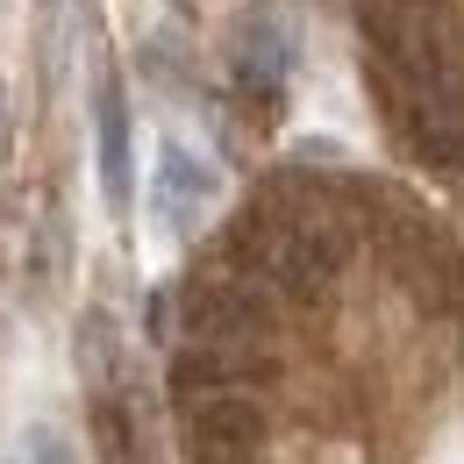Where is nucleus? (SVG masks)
Returning <instances> with one entry per match:
<instances>
[{
    "mask_svg": "<svg viewBox=\"0 0 464 464\" xmlns=\"http://www.w3.org/2000/svg\"><path fill=\"white\" fill-rule=\"evenodd\" d=\"M229 250L243 257V272L272 279L293 300H314L343 279L350 250H357V229H350L343 200L329 193H307V186H279L265 208H250L236 222Z\"/></svg>",
    "mask_w": 464,
    "mask_h": 464,
    "instance_id": "f257e3e1",
    "label": "nucleus"
},
{
    "mask_svg": "<svg viewBox=\"0 0 464 464\" xmlns=\"http://www.w3.org/2000/svg\"><path fill=\"white\" fill-rule=\"evenodd\" d=\"M364 36L379 64H393L421 86L464 93V29L436 0H364Z\"/></svg>",
    "mask_w": 464,
    "mask_h": 464,
    "instance_id": "f03ea898",
    "label": "nucleus"
},
{
    "mask_svg": "<svg viewBox=\"0 0 464 464\" xmlns=\"http://www.w3.org/2000/svg\"><path fill=\"white\" fill-rule=\"evenodd\" d=\"M257 272H208L186 286V336L200 350H272L279 314L265 286H250Z\"/></svg>",
    "mask_w": 464,
    "mask_h": 464,
    "instance_id": "7ed1b4c3",
    "label": "nucleus"
},
{
    "mask_svg": "<svg viewBox=\"0 0 464 464\" xmlns=\"http://www.w3.org/2000/svg\"><path fill=\"white\" fill-rule=\"evenodd\" d=\"M379 101H386L393 129L407 136V150H414L421 165L464 172V93L421 86V79H407V72H393V64H379Z\"/></svg>",
    "mask_w": 464,
    "mask_h": 464,
    "instance_id": "20e7f679",
    "label": "nucleus"
},
{
    "mask_svg": "<svg viewBox=\"0 0 464 464\" xmlns=\"http://www.w3.org/2000/svg\"><path fill=\"white\" fill-rule=\"evenodd\" d=\"M186 450L193 464H257L265 450V407L243 386H200L186 393Z\"/></svg>",
    "mask_w": 464,
    "mask_h": 464,
    "instance_id": "39448f33",
    "label": "nucleus"
},
{
    "mask_svg": "<svg viewBox=\"0 0 464 464\" xmlns=\"http://www.w3.org/2000/svg\"><path fill=\"white\" fill-rule=\"evenodd\" d=\"M222 193V172L208 158H193L186 143H158V179H150V200H158V222L165 229H193L208 215V200Z\"/></svg>",
    "mask_w": 464,
    "mask_h": 464,
    "instance_id": "423d86ee",
    "label": "nucleus"
},
{
    "mask_svg": "<svg viewBox=\"0 0 464 464\" xmlns=\"http://www.w3.org/2000/svg\"><path fill=\"white\" fill-rule=\"evenodd\" d=\"M286 72H293V44H286V29H279L272 14L236 22V36H229V79L243 86V93L272 101V93L286 86Z\"/></svg>",
    "mask_w": 464,
    "mask_h": 464,
    "instance_id": "0eeeda50",
    "label": "nucleus"
},
{
    "mask_svg": "<svg viewBox=\"0 0 464 464\" xmlns=\"http://www.w3.org/2000/svg\"><path fill=\"white\" fill-rule=\"evenodd\" d=\"M93 136H101V186H108L115 208H129V101H121L115 72H101V93H93Z\"/></svg>",
    "mask_w": 464,
    "mask_h": 464,
    "instance_id": "6e6552de",
    "label": "nucleus"
},
{
    "mask_svg": "<svg viewBox=\"0 0 464 464\" xmlns=\"http://www.w3.org/2000/svg\"><path fill=\"white\" fill-rule=\"evenodd\" d=\"M29 464H72V458H64V443H58V436L44 429V436H36V450H29Z\"/></svg>",
    "mask_w": 464,
    "mask_h": 464,
    "instance_id": "1a4fd4ad",
    "label": "nucleus"
},
{
    "mask_svg": "<svg viewBox=\"0 0 464 464\" xmlns=\"http://www.w3.org/2000/svg\"><path fill=\"white\" fill-rule=\"evenodd\" d=\"M0 129H7V86H0Z\"/></svg>",
    "mask_w": 464,
    "mask_h": 464,
    "instance_id": "9d476101",
    "label": "nucleus"
}]
</instances>
